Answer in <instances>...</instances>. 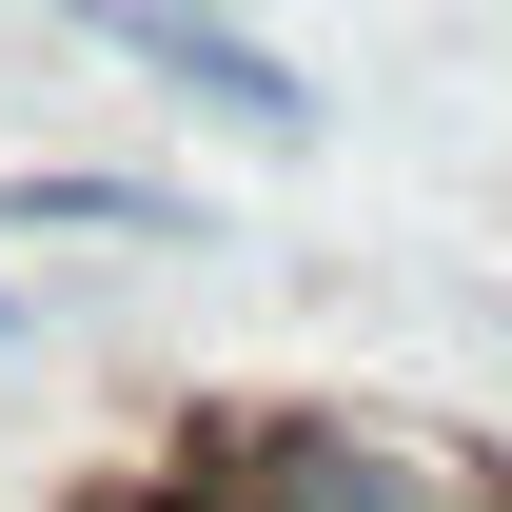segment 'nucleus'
Here are the masks:
<instances>
[{
  "mask_svg": "<svg viewBox=\"0 0 512 512\" xmlns=\"http://www.w3.org/2000/svg\"><path fill=\"white\" fill-rule=\"evenodd\" d=\"M217 493L237 512H512V473L453 434H375V414H276Z\"/></svg>",
  "mask_w": 512,
  "mask_h": 512,
  "instance_id": "nucleus-1",
  "label": "nucleus"
},
{
  "mask_svg": "<svg viewBox=\"0 0 512 512\" xmlns=\"http://www.w3.org/2000/svg\"><path fill=\"white\" fill-rule=\"evenodd\" d=\"M79 20H99L119 60H158L178 99H217V119H256V138H316V79L276 60V40H237L217 0H79Z\"/></svg>",
  "mask_w": 512,
  "mask_h": 512,
  "instance_id": "nucleus-2",
  "label": "nucleus"
},
{
  "mask_svg": "<svg viewBox=\"0 0 512 512\" xmlns=\"http://www.w3.org/2000/svg\"><path fill=\"white\" fill-rule=\"evenodd\" d=\"M0 217H79V237H178V197H138V178H0Z\"/></svg>",
  "mask_w": 512,
  "mask_h": 512,
  "instance_id": "nucleus-3",
  "label": "nucleus"
},
{
  "mask_svg": "<svg viewBox=\"0 0 512 512\" xmlns=\"http://www.w3.org/2000/svg\"><path fill=\"white\" fill-rule=\"evenodd\" d=\"M138 512H237V493H217V473H178V493H138Z\"/></svg>",
  "mask_w": 512,
  "mask_h": 512,
  "instance_id": "nucleus-4",
  "label": "nucleus"
}]
</instances>
